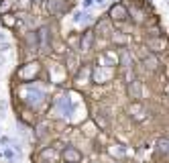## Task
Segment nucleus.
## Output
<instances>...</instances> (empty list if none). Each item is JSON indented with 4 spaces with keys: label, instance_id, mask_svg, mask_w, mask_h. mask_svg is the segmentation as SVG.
<instances>
[{
    "label": "nucleus",
    "instance_id": "6",
    "mask_svg": "<svg viewBox=\"0 0 169 163\" xmlns=\"http://www.w3.org/2000/svg\"><path fill=\"white\" fill-rule=\"evenodd\" d=\"M37 71H39V63L35 61V63H29V67H23V70L19 71V76L21 78H27V80H33Z\"/></svg>",
    "mask_w": 169,
    "mask_h": 163
},
{
    "label": "nucleus",
    "instance_id": "4",
    "mask_svg": "<svg viewBox=\"0 0 169 163\" xmlns=\"http://www.w3.org/2000/svg\"><path fill=\"white\" fill-rule=\"evenodd\" d=\"M110 16H112L114 21H126L128 12L124 8V4H114L112 8H110Z\"/></svg>",
    "mask_w": 169,
    "mask_h": 163
},
{
    "label": "nucleus",
    "instance_id": "5",
    "mask_svg": "<svg viewBox=\"0 0 169 163\" xmlns=\"http://www.w3.org/2000/svg\"><path fill=\"white\" fill-rule=\"evenodd\" d=\"M37 37H39V47L43 49V51H47V47H49V27H41L39 29V33H37Z\"/></svg>",
    "mask_w": 169,
    "mask_h": 163
},
{
    "label": "nucleus",
    "instance_id": "3",
    "mask_svg": "<svg viewBox=\"0 0 169 163\" xmlns=\"http://www.w3.org/2000/svg\"><path fill=\"white\" fill-rule=\"evenodd\" d=\"M141 92H143V86H141V82L139 80H130L128 82V96H130L135 102L141 98Z\"/></svg>",
    "mask_w": 169,
    "mask_h": 163
},
{
    "label": "nucleus",
    "instance_id": "10",
    "mask_svg": "<svg viewBox=\"0 0 169 163\" xmlns=\"http://www.w3.org/2000/svg\"><path fill=\"white\" fill-rule=\"evenodd\" d=\"M157 153H169V139H157Z\"/></svg>",
    "mask_w": 169,
    "mask_h": 163
},
{
    "label": "nucleus",
    "instance_id": "7",
    "mask_svg": "<svg viewBox=\"0 0 169 163\" xmlns=\"http://www.w3.org/2000/svg\"><path fill=\"white\" fill-rule=\"evenodd\" d=\"M55 104H57V108L61 110V114H63V116H67V114H69V102H67V98H65V96H59V98L55 100Z\"/></svg>",
    "mask_w": 169,
    "mask_h": 163
},
{
    "label": "nucleus",
    "instance_id": "8",
    "mask_svg": "<svg viewBox=\"0 0 169 163\" xmlns=\"http://www.w3.org/2000/svg\"><path fill=\"white\" fill-rule=\"evenodd\" d=\"M92 41H94V33L92 31H86L84 37H82V51H88L92 47Z\"/></svg>",
    "mask_w": 169,
    "mask_h": 163
},
{
    "label": "nucleus",
    "instance_id": "11",
    "mask_svg": "<svg viewBox=\"0 0 169 163\" xmlns=\"http://www.w3.org/2000/svg\"><path fill=\"white\" fill-rule=\"evenodd\" d=\"M92 2H94V0H84V6L88 8V6H92Z\"/></svg>",
    "mask_w": 169,
    "mask_h": 163
},
{
    "label": "nucleus",
    "instance_id": "12",
    "mask_svg": "<svg viewBox=\"0 0 169 163\" xmlns=\"http://www.w3.org/2000/svg\"><path fill=\"white\" fill-rule=\"evenodd\" d=\"M33 2H43V0H33Z\"/></svg>",
    "mask_w": 169,
    "mask_h": 163
},
{
    "label": "nucleus",
    "instance_id": "1",
    "mask_svg": "<svg viewBox=\"0 0 169 163\" xmlns=\"http://www.w3.org/2000/svg\"><path fill=\"white\" fill-rule=\"evenodd\" d=\"M63 161L65 163H79L82 161V153L78 149H73V147H67L63 151Z\"/></svg>",
    "mask_w": 169,
    "mask_h": 163
},
{
    "label": "nucleus",
    "instance_id": "2",
    "mask_svg": "<svg viewBox=\"0 0 169 163\" xmlns=\"http://www.w3.org/2000/svg\"><path fill=\"white\" fill-rule=\"evenodd\" d=\"M47 10L51 14H61L65 10V0H47Z\"/></svg>",
    "mask_w": 169,
    "mask_h": 163
},
{
    "label": "nucleus",
    "instance_id": "9",
    "mask_svg": "<svg viewBox=\"0 0 169 163\" xmlns=\"http://www.w3.org/2000/svg\"><path fill=\"white\" fill-rule=\"evenodd\" d=\"M145 65H147V70H151V71H155V70H159V67H161L159 59L153 57V55H149V57L145 59Z\"/></svg>",
    "mask_w": 169,
    "mask_h": 163
}]
</instances>
